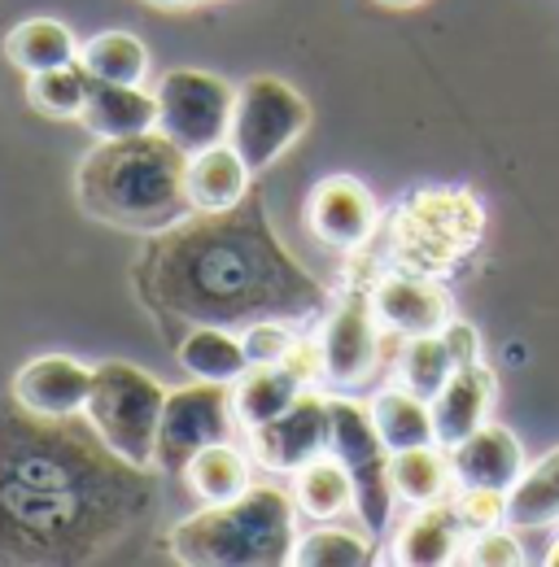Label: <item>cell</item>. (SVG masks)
<instances>
[{"instance_id": "obj_1", "label": "cell", "mask_w": 559, "mask_h": 567, "mask_svg": "<svg viewBox=\"0 0 559 567\" xmlns=\"http://www.w3.org/2000/svg\"><path fill=\"white\" fill-rule=\"evenodd\" d=\"M189 153L157 127L128 141H101L79 166L83 210L119 227H157L189 206Z\"/></svg>"}, {"instance_id": "obj_20", "label": "cell", "mask_w": 559, "mask_h": 567, "mask_svg": "<svg viewBox=\"0 0 559 567\" xmlns=\"http://www.w3.org/2000/svg\"><path fill=\"white\" fill-rule=\"evenodd\" d=\"M389 481H394V497L407 502V506L446 502L455 489L450 450L446 445H416V450L389 454Z\"/></svg>"}, {"instance_id": "obj_22", "label": "cell", "mask_w": 559, "mask_h": 567, "mask_svg": "<svg viewBox=\"0 0 559 567\" xmlns=\"http://www.w3.org/2000/svg\"><path fill=\"white\" fill-rule=\"evenodd\" d=\"M367 411H372V424H376L389 454H403V450H416V445H437L433 406H428V398H419L411 389H385V393L372 398Z\"/></svg>"}, {"instance_id": "obj_10", "label": "cell", "mask_w": 559, "mask_h": 567, "mask_svg": "<svg viewBox=\"0 0 559 567\" xmlns=\"http://www.w3.org/2000/svg\"><path fill=\"white\" fill-rule=\"evenodd\" d=\"M319 362H324V380L354 389L376 371L380 354V332H376V310H372V292H349L333 306V315L324 319L319 332Z\"/></svg>"}, {"instance_id": "obj_28", "label": "cell", "mask_w": 559, "mask_h": 567, "mask_svg": "<svg viewBox=\"0 0 559 567\" xmlns=\"http://www.w3.org/2000/svg\"><path fill=\"white\" fill-rule=\"evenodd\" d=\"M88 83L92 79H88V71L79 62L58 66V71L27 74V101L44 118H79L83 101H88Z\"/></svg>"}, {"instance_id": "obj_36", "label": "cell", "mask_w": 559, "mask_h": 567, "mask_svg": "<svg viewBox=\"0 0 559 567\" xmlns=\"http://www.w3.org/2000/svg\"><path fill=\"white\" fill-rule=\"evenodd\" d=\"M380 4H389V9H416L424 0H380Z\"/></svg>"}, {"instance_id": "obj_19", "label": "cell", "mask_w": 559, "mask_h": 567, "mask_svg": "<svg viewBox=\"0 0 559 567\" xmlns=\"http://www.w3.org/2000/svg\"><path fill=\"white\" fill-rule=\"evenodd\" d=\"M459 519L450 506L433 502V506H416V515L403 524V533L394 537V564L407 567H446L455 564L459 550Z\"/></svg>"}, {"instance_id": "obj_31", "label": "cell", "mask_w": 559, "mask_h": 567, "mask_svg": "<svg viewBox=\"0 0 559 567\" xmlns=\"http://www.w3.org/2000/svg\"><path fill=\"white\" fill-rule=\"evenodd\" d=\"M464 537H481L489 528H502L507 524V494L498 489H464L459 485V497L450 502Z\"/></svg>"}, {"instance_id": "obj_3", "label": "cell", "mask_w": 559, "mask_h": 567, "mask_svg": "<svg viewBox=\"0 0 559 567\" xmlns=\"http://www.w3.org/2000/svg\"><path fill=\"white\" fill-rule=\"evenodd\" d=\"M166 389L136 362L110 358L92 375L88 393V424L101 436L110 454H119L128 467H153L157 463V424H162Z\"/></svg>"}, {"instance_id": "obj_25", "label": "cell", "mask_w": 559, "mask_h": 567, "mask_svg": "<svg viewBox=\"0 0 559 567\" xmlns=\"http://www.w3.org/2000/svg\"><path fill=\"white\" fill-rule=\"evenodd\" d=\"M507 524L511 528L559 524V450H551L542 463L525 467V476L507 489Z\"/></svg>"}, {"instance_id": "obj_6", "label": "cell", "mask_w": 559, "mask_h": 567, "mask_svg": "<svg viewBox=\"0 0 559 567\" xmlns=\"http://www.w3.org/2000/svg\"><path fill=\"white\" fill-rule=\"evenodd\" d=\"M328 454L354 481V511L372 533L389 528L394 515V481H389V450L372 424V411L354 398H328Z\"/></svg>"}, {"instance_id": "obj_32", "label": "cell", "mask_w": 559, "mask_h": 567, "mask_svg": "<svg viewBox=\"0 0 559 567\" xmlns=\"http://www.w3.org/2000/svg\"><path fill=\"white\" fill-rule=\"evenodd\" d=\"M241 346H245L250 362H284L288 350L297 346V337H293V328H284L276 319H258L241 332Z\"/></svg>"}, {"instance_id": "obj_16", "label": "cell", "mask_w": 559, "mask_h": 567, "mask_svg": "<svg viewBox=\"0 0 559 567\" xmlns=\"http://www.w3.org/2000/svg\"><path fill=\"white\" fill-rule=\"evenodd\" d=\"M79 123L96 141L144 136V132L157 127V92H149L144 83H101V79H92Z\"/></svg>"}, {"instance_id": "obj_29", "label": "cell", "mask_w": 559, "mask_h": 567, "mask_svg": "<svg viewBox=\"0 0 559 567\" xmlns=\"http://www.w3.org/2000/svg\"><path fill=\"white\" fill-rule=\"evenodd\" d=\"M455 371V354L446 346L441 332H428V337H407V350H403V389H411L419 398H437L441 384L450 380Z\"/></svg>"}, {"instance_id": "obj_14", "label": "cell", "mask_w": 559, "mask_h": 567, "mask_svg": "<svg viewBox=\"0 0 559 567\" xmlns=\"http://www.w3.org/2000/svg\"><path fill=\"white\" fill-rule=\"evenodd\" d=\"M450 467H455V485H464V489L507 494L525 476V445L516 441L511 427L486 420L472 436H464L450 450Z\"/></svg>"}, {"instance_id": "obj_26", "label": "cell", "mask_w": 559, "mask_h": 567, "mask_svg": "<svg viewBox=\"0 0 559 567\" xmlns=\"http://www.w3.org/2000/svg\"><path fill=\"white\" fill-rule=\"evenodd\" d=\"M180 367H184L189 375H197V380L232 384V380L250 367V358H245V346H241L236 332L206 323V328H193V332L180 341Z\"/></svg>"}, {"instance_id": "obj_21", "label": "cell", "mask_w": 559, "mask_h": 567, "mask_svg": "<svg viewBox=\"0 0 559 567\" xmlns=\"http://www.w3.org/2000/svg\"><path fill=\"white\" fill-rule=\"evenodd\" d=\"M4 58L22 74L58 71L79 62V40L58 18H27L4 35Z\"/></svg>"}, {"instance_id": "obj_17", "label": "cell", "mask_w": 559, "mask_h": 567, "mask_svg": "<svg viewBox=\"0 0 559 567\" xmlns=\"http://www.w3.org/2000/svg\"><path fill=\"white\" fill-rule=\"evenodd\" d=\"M250 166L232 144H210L202 153L189 157V175H184V193L189 206L202 214H232L245 193H250Z\"/></svg>"}, {"instance_id": "obj_24", "label": "cell", "mask_w": 559, "mask_h": 567, "mask_svg": "<svg viewBox=\"0 0 559 567\" xmlns=\"http://www.w3.org/2000/svg\"><path fill=\"white\" fill-rule=\"evenodd\" d=\"M293 497H297L302 515L328 524V519H337L342 511L354 506V481H349L346 467L324 450L319 458H311L306 467L293 472Z\"/></svg>"}, {"instance_id": "obj_27", "label": "cell", "mask_w": 559, "mask_h": 567, "mask_svg": "<svg viewBox=\"0 0 559 567\" xmlns=\"http://www.w3.org/2000/svg\"><path fill=\"white\" fill-rule=\"evenodd\" d=\"M79 66L101 83H144L149 79V49L132 31H101L79 44Z\"/></svg>"}, {"instance_id": "obj_8", "label": "cell", "mask_w": 559, "mask_h": 567, "mask_svg": "<svg viewBox=\"0 0 559 567\" xmlns=\"http://www.w3.org/2000/svg\"><path fill=\"white\" fill-rule=\"evenodd\" d=\"M232 384L197 380L166 393L157 424V463L162 472H184V463L214 441H232Z\"/></svg>"}, {"instance_id": "obj_30", "label": "cell", "mask_w": 559, "mask_h": 567, "mask_svg": "<svg viewBox=\"0 0 559 567\" xmlns=\"http://www.w3.org/2000/svg\"><path fill=\"white\" fill-rule=\"evenodd\" d=\"M288 564L302 567H358L372 564V542L346 533V528H315L306 537H297L293 546V559Z\"/></svg>"}, {"instance_id": "obj_2", "label": "cell", "mask_w": 559, "mask_h": 567, "mask_svg": "<svg viewBox=\"0 0 559 567\" xmlns=\"http://www.w3.org/2000/svg\"><path fill=\"white\" fill-rule=\"evenodd\" d=\"M297 546V497L250 485L232 502H210L171 528V555L197 567H280Z\"/></svg>"}, {"instance_id": "obj_33", "label": "cell", "mask_w": 559, "mask_h": 567, "mask_svg": "<svg viewBox=\"0 0 559 567\" xmlns=\"http://www.w3.org/2000/svg\"><path fill=\"white\" fill-rule=\"evenodd\" d=\"M455 564H477V567H520L525 564V550L520 542L507 533V528H489L481 537H472L468 555H459Z\"/></svg>"}, {"instance_id": "obj_11", "label": "cell", "mask_w": 559, "mask_h": 567, "mask_svg": "<svg viewBox=\"0 0 559 567\" xmlns=\"http://www.w3.org/2000/svg\"><path fill=\"white\" fill-rule=\"evenodd\" d=\"M306 227L333 249H363L376 231V197L354 175H328L306 197Z\"/></svg>"}, {"instance_id": "obj_5", "label": "cell", "mask_w": 559, "mask_h": 567, "mask_svg": "<svg viewBox=\"0 0 559 567\" xmlns=\"http://www.w3.org/2000/svg\"><path fill=\"white\" fill-rule=\"evenodd\" d=\"M306 127H311L306 96L293 83L276 79V74H254V79H245L236 87L227 144L258 175V171L276 166L280 157L306 136Z\"/></svg>"}, {"instance_id": "obj_23", "label": "cell", "mask_w": 559, "mask_h": 567, "mask_svg": "<svg viewBox=\"0 0 559 567\" xmlns=\"http://www.w3.org/2000/svg\"><path fill=\"white\" fill-rule=\"evenodd\" d=\"M180 476H184L189 494L197 497L202 506H210V502H232V497H241L254 485L250 458H245L232 441H214L206 450H197V454L184 463Z\"/></svg>"}, {"instance_id": "obj_15", "label": "cell", "mask_w": 559, "mask_h": 567, "mask_svg": "<svg viewBox=\"0 0 559 567\" xmlns=\"http://www.w3.org/2000/svg\"><path fill=\"white\" fill-rule=\"evenodd\" d=\"M494 371L481 362H464L450 371V380L441 384V393L428 402L433 406V432H437V445L455 450L464 436H472L477 427L489 420V406H494Z\"/></svg>"}, {"instance_id": "obj_7", "label": "cell", "mask_w": 559, "mask_h": 567, "mask_svg": "<svg viewBox=\"0 0 559 567\" xmlns=\"http://www.w3.org/2000/svg\"><path fill=\"white\" fill-rule=\"evenodd\" d=\"M236 87L193 66H175L157 79V132L189 157L227 141Z\"/></svg>"}, {"instance_id": "obj_12", "label": "cell", "mask_w": 559, "mask_h": 567, "mask_svg": "<svg viewBox=\"0 0 559 567\" xmlns=\"http://www.w3.org/2000/svg\"><path fill=\"white\" fill-rule=\"evenodd\" d=\"M372 310L398 337H428L450 323V292L437 276L389 271L372 288Z\"/></svg>"}, {"instance_id": "obj_18", "label": "cell", "mask_w": 559, "mask_h": 567, "mask_svg": "<svg viewBox=\"0 0 559 567\" xmlns=\"http://www.w3.org/2000/svg\"><path fill=\"white\" fill-rule=\"evenodd\" d=\"M297 393H302V380L284 362H250L232 380V415L245 432H254V427L272 424L280 411H288Z\"/></svg>"}, {"instance_id": "obj_37", "label": "cell", "mask_w": 559, "mask_h": 567, "mask_svg": "<svg viewBox=\"0 0 559 567\" xmlns=\"http://www.w3.org/2000/svg\"><path fill=\"white\" fill-rule=\"evenodd\" d=\"M547 567H559V542L551 546V555H547Z\"/></svg>"}, {"instance_id": "obj_9", "label": "cell", "mask_w": 559, "mask_h": 567, "mask_svg": "<svg viewBox=\"0 0 559 567\" xmlns=\"http://www.w3.org/2000/svg\"><path fill=\"white\" fill-rule=\"evenodd\" d=\"M328 450V398L315 389H302L288 411H280L272 424L250 432V458L263 472H297L311 458Z\"/></svg>"}, {"instance_id": "obj_13", "label": "cell", "mask_w": 559, "mask_h": 567, "mask_svg": "<svg viewBox=\"0 0 559 567\" xmlns=\"http://www.w3.org/2000/svg\"><path fill=\"white\" fill-rule=\"evenodd\" d=\"M92 375H96V367H88L79 358L40 354L13 375V398L22 411H31L40 420H67L88 406Z\"/></svg>"}, {"instance_id": "obj_4", "label": "cell", "mask_w": 559, "mask_h": 567, "mask_svg": "<svg viewBox=\"0 0 559 567\" xmlns=\"http://www.w3.org/2000/svg\"><path fill=\"white\" fill-rule=\"evenodd\" d=\"M481 206L468 193H416L394 218L398 271L441 276L464 249L481 240Z\"/></svg>"}, {"instance_id": "obj_35", "label": "cell", "mask_w": 559, "mask_h": 567, "mask_svg": "<svg viewBox=\"0 0 559 567\" xmlns=\"http://www.w3.org/2000/svg\"><path fill=\"white\" fill-rule=\"evenodd\" d=\"M144 4H157V9H184V4H202V0H144Z\"/></svg>"}, {"instance_id": "obj_34", "label": "cell", "mask_w": 559, "mask_h": 567, "mask_svg": "<svg viewBox=\"0 0 559 567\" xmlns=\"http://www.w3.org/2000/svg\"><path fill=\"white\" fill-rule=\"evenodd\" d=\"M441 337H446V346H450V354H455V367L481 362V337H477L472 323H446Z\"/></svg>"}]
</instances>
